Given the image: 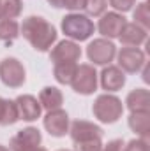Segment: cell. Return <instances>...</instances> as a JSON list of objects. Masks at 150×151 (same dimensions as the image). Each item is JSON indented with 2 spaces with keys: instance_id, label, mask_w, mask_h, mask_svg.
Segmentation results:
<instances>
[{
  "instance_id": "cell-1",
  "label": "cell",
  "mask_w": 150,
  "mask_h": 151,
  "mask_svg": "<svg viewBox=\"0 0 150 151\" xmlns=\"http://www.w3.org/2000/svg\"><path fill=\"white\" fill-rule=\"evenodd\" d=\"M21 34L36 51H48L51 44L57 40V30L44 18L30 16L21 25Z\"/></svg>"
},
{
  "instance_id": "cell-2",
  "label": "cell",
  "mask_w": 150,
  "mask_h": 151,
  "mask_svg": "<svg viewBox=\"0 0 150 151\" xmlns=\"http://www.w3.org/2000/svg\"><path fill=\"white\" fill-rule=\"evenodd\" d=\"M92 111L94 116L103 121V123H115L122 113H124V106H122V100L117 99L115 95H99L92 106Z\"/></svg>"
},
{
  "instance_id": "cell-3",
  "label": "cell",
  "mask_w": 150,
  "mask_h": 151,
  "mask_svg": "<svg viewBox=\"0 0 150 151\" xmlns=\"http://www.w3.org/2000/svg\"><path fill=\"white\" fill-rule=\"evenodd\" d=\"M62 30L74 40H87L94 34V23L83 14H69L62 19Z\"/></svg>"
},
{
  "instance_id": "cell-4",
  "label": "cell",
  "mask_w": 150,
  "mask_h": 151,
  "mask_svg": "<svg viewBox=\"0 0 150 151\" xmlns=\"http://www.w3.org/2000/svg\"><path fill=\"white\" fill-rule=\"evenodd\" d=\"M71 86L76 93L79 95H90L95 91L97 88V72L92 65L88 63H83V65H78L74 72V77L71 81Z\"/></svg>"
},
{
  "instance_id": "cell-5",
  "label": "cell",
  "mask_w": 150,
  "mask_h": 151,
  "mask_svg": "<svg viewBox=\"0 0 150 151\" xmlns=\"http://www.w3.org/2000/svg\"><path fill=\"white\" fill-rule=\"evenodd\" d=\"M0 79L9 88H20L25 83V67L16 58H5L0 63Z\"/></svg>"
},
{
  "instance_id": "cell-6",
  "label": "cell",
  "mask_w": 150,
  "mask_h": 151,
  "mask_svg": "<svg viewBox=\"0 0 150 151\" xmlns=\"http://www.w3.org/2000/svg\"><path fill=\"white\" fill-rule=\"evenodd\" d=\"M87 55H88L90 62H94L95 65H106L115 58L117 47L110 39H95L94 42L88 44Z\"/></svg>"
},
{
  "instance_id": "cell-7",
  "label": "cell",
  "mask_w": 150,
  "mask_h": 151,
  "mask_svg": "<svg viewBox=\"0 0 150 151\" xmlns=\"http://www.w3.org/2000/svg\"><path fill=\"white\" fill-rule=\"evenodd\" d=\"M145 63V53L138 47L133 46H125L120 49L118 53V69H122L124 72L134 74L138 72Z\"/></svg>"
},
{
  "instance_id": "cell-8",
  "label": "cell",
  "mask_w": 150,
  "mask_h": 151,
  "mask_svg": "<svg viewBox=\"0 0 150 151\" xmlns=\"http://www.w3.org/2000/svg\"><path fill=\"white\" fill-rule=\"evenodd\" d=\"M44 128L53 135V137H62L69 132V116L62 109L48 111L44 116Z\"/></svg>"
},
{
  "instance_id": "cell-9",
  "label": "cell",
  "mask_w": 150,
  "mask_h": 151,
  "mask_svg": "<svg viewBox=\"0 0 150 151\" xmlns=\"http://www.w3.org/2000/svg\"><path fill=\"white\" fill-rule=\"evenodd\" d=\"M71 139L74 142H83V141H92V139H101L103 137V130L101 127L85 121V119H76L71 125Z\"/></svg>"
},
{
  "instance_id": "cell-10",
  "label": "cell",
  "mask_w": 150,
  "mask_h": 151,
  "mask_svg": "<svg viewBox=\"0 0 150 151\" xmlns=\"http://www.w3.org/2000/svg\"><path fill=\"white\" fill-rule=\"evenodd\" d=\"M41 132L34 127L23 128L20 130L12 139H11V150L12 151H25V150H32L37 148L41 144Z\"/></svg>"
},
{
  "instance_id": "cell-11",
  "label": "cell",
  "mask_w": 150,
  "mask_h": 151,
  "mask_svg": "<svg viewBox=\"0 0 150 151\" xmlns=\"http://www.w3.org/2000/svg\"><path fill=\"white\" fill-rule=\"evenodd\" d=\"M79 56H81V49L73 40H62L51 51V62L53 63H60V62H74L76 63L79 60Z\"/></svg>"
},
{
  "instance_id": "cell-12",
  "label": "cell",
  "mask_w": 150,
  "mask_h": 151,
  "mask_svg": "<svg viewBox=\"0 0 150 151\" xmlns=\"http://www.w3.org/2000/svg\"><path fill=\"white\" fill-rule=\"evenodd\" d=\"M14 102H16V107H18V116L21 119L34 121V119H37L41 116L42 107H41V104H39V100L36 97H32V95H20Z\"/></svg>"
},
{
  "instance_id": "cell-13",
  "label": "cell",
  "mask_w": 150,
  "mask_h": 151,
  "mask_svg": "<svg viewBox=\"0 0 150 151\" xmlns=\"http://www.w3.org/2000/svg\"><path fill=\"white\" fill-rule=\"evenodd\" d=\"M125 18L118 12H106L101 19H99V32L108 39L118 37L120 30L124 28L125 25Z\"/></svg>"
},
{
  "instance_id": "cell-14",
  "label": "cell",
  "mask_w": 150,
  "mask_h": 151,
  "mask_svg": "<svg viewBox=\"0 0 150 151\" xmlns=\"http://www.w3.org/2000/svg\"><path fill=\"white\" fill-rule=\"evenodd\" d=\"M118 39L124 46H133V47H138L141 42L147 40V30L136 23H125L124 28L120 30Z\"/></svg>"
},
{
  "instance_id": "cell-15",
  "label": "cell",
  "mask_w": 150,
  "mask_h": 151,
  "mask_svg": "<svg viewBox=\"0 0 150 151\" xmlns=\"http://www.w3.org/2000/svg\"><path fill=\"white\" fill-rule=\"evenodd\" d=\"M125 84V74L122 69L108 65L103 72H101V86L108 91H117Z\"/></svg>"
},
{
  "instance_id": "cell-16",
  "label": "cell",
  "mask_w": 150,
  "mask_h": 151,
  "mask_svg": "<svg viewBox=\"0 0 150 151\" xmlns=\"http://www.w3.org/2000/svg\"><path fill=\"white\" fill-rule=\"evenodd\" d=\"M127 109L131 113H138V111H150V93L149 90L138 88L134 91H131L127 95Z\"/></svg>"
},
{
  "instance_id": "cell-17",
  "label": "cell",
  "mask_w": 150,
  "mask_h": 151,
  "mask_svg": "<svg viewBox=\"0 0 150 151\" xmlns=\"http://www.w3.org/2000/svg\"><path fill=\"white\" fill-rule=\"evenodd\" d=\"M39 104L41 107H44L46 111H55V109H60L62 104H64V95L60 90L53 88V86H48L41 91L39 95Z\"/></svg>"
},
{
  "instance_id": "cell-18",
  "label": "cell",
  "mask_w": 150,
  "mask_h": 151,
  "mask_svg": "<svg viewBox=\"0 0 150 151\" xmlns=\"http://www.w3.org/2000/svg\"><path fill=\"white\" fill-rule=\"evenodd\" d=\"M129 127L134 134H138L140 137L147 139L150 134V111H138V113H131L129 116Z\"/></svg>"
},
{
  "instance_id": "cell-19",
  "label": "cell",
  "mask_w": 150,
  "mask_h": 151,
  "mask_svg": "<svg viewBox=\"0 0 150 151\" xmlns=\"http://www.w3.org/2000/svg\"><path fill=\"white\" fill-rule=\"evenodd\" d=\"M18 119H20V116H18L16 102L0 97V125H2V127L12 125V123H16Z\"/></svg>"
},
{
  "instance_id": "cell-20",
  "label": "cell",
  "mask_w": 150,
  "mask_h": 151,
  "mask_svg": "<svg viewBox=\"0 0 150 151\" xmlns=\"http://www.w3.org/2000/svg\"><path fill=\"white\" fill-rule=\"evenodd\" d=\"M76 69H78V65H76L74 62H60V63H55V69H53L55 79L58 83H62V84H71Z\"/></svg>"
},
{
  "instance_id": "cell-21",
  "label": "cell",
  "mask_w": 150,
  "mask_h": 151,
  "mask_svg": "<svg viewBox=\"0 0 150 151\" xmlns=\"http://www.w3.org/2000/svg\"><path fill=\"white\" fill-rule=\"evenodd\" d=\"M21 12V0H0V19H14Z\"/></svg>"
},
{
  "instance_id": "cell-22",
  "label": "cell",
  "mask_w": 150,
  "mask_h": 151,
  "mask_svg": "<svg viewBox=\"0 0 150 151\" xmlns=\"http://www.w3.org/2000/svg\"><path fill=\"white\" fill-rule=\"evenodd\" d=\"M20 35V25L14 19H0V40H14Z\"/></svg>"
},
{
  "instance_id": "cell-23",
  "label": "cell",
  "mask_w": 150,
  "mask_h": 151,
  "mask_svg": "<svg viewBox=\"0 0 150 151\" xmlns=\"http://www.w3.org/2000/svg\"><path fill=\"white\" fill-rule=\"evenodd\" d=\"M134 23L136 25H140V27H143L145 30L150 27V11H149V4L147 2H143V4H140L138 7H136V11H134Z\"/></svg>"
},
{
  "instance_id": "cell-24",
  "label": "cell",
  "mask_w": 150,
  "mask_h": 151,
  "mask_svg": "<svg viewBox=\"0 0 150 151\" xmlns=\"http://www.w3.org/2000/svg\"><path fill=\"white\" fill-rule=\"evenodd\" d=\"M108 0H87L85 2V11L90 16H101L106 9Z\"/></svg>"
},
{
  "instance_id": "cell-25",
  "label": "cell",
  "mask_w": 150,
  "mask_h": 151,
  "mask_svg": "<svg viewBox=\"0 0 150 151\" xmlns=\"http://www.w3.org/2000/svg\"><path fill=\"white\" fill-rule=\"evenodd\" d=\"M74 151H101L103 142L101 139H92V141H83V142H74Z\"/></svg>"
},
{
  "instance_id": "cell-26",
  "label": "cell",
  "mask_w": 150,
  "mask_h": 151,
  "mask_svg": "<svg viewBox=\"0 0 150 151\" xmlns=\"http://www.w3.org/2000/svg\"><path fill=\"white\" fill-rule=\"evenodd\" d=\"M122 151H150L149 141L143 139V137H141V139H133Z\"/></svg>"
},
{
  "instance_id": "cell-27",
  "label": "cell",
  "mask_w": 150,
  "mask_h": 151,
  "mask_svg": "<svg viewBox=\"0 0 150 151\" xmlns=\"http://www.w3.org/2000/svg\"><path fill=\"white\" fill-rule=\"evenodd\" d=\"M134 2H136V0H110V4H111L113 7H115L117 11H122V12L131 11L133 5H134Z\"/></svg>"
},
{
  "instance_id": "cell-28",
  "label": "cell",
  "mask_w": 150,
  "mask_h": 151,
  "mask_svg": "<svg viewBox=\"0 0 150 151\" xmlns=\"http://www.w3.org/2000/svg\"><path fill=\"white\" fill-rule=\"evenodd\" d=\"M85 2L87 0H64V7L71 11H79V9H85Z\"/></svg>"
},
{
  "instance_id": "cell-29",
  "label": "cell",
  "mask_w": 150,
  "mask_h": 151,
  "mask_svg": "<svg viewBox=\"0 0 150 151\" xmlns=\"http://www.w3.org/2000/svg\"><path fill=\"white\" fill-rule=\"evenodd\" d=\"M122 141H111L108 142V146H104L101 151H122Z\"/></svg>"
},
{
  "instance_id": "cell-30",
  "label": "cell",
  "mask_w": 150,
  "mask_h": 151,
  "mask_svg": "<svg viewBox=\"0 0 150 151\" xmlns=\"http://www.w3.org/2000/svg\"><path fill=\"white\" fill-rule=\"evenodd\" d=\"M48 2L53 7H64V0H48Z\"/></svg>"
},
{
  "instance_id": "cell-31",
  "label": "cell",
  "mask_w": 150,
  "mask_h": 151,
  "mask_svg": "<svg viewBox=\"0 0 150 151\" xmlns=\"http://www.w3.org/2000/svg\"><path fill=\"white\" fill-rule=\"evenodd\" d=\"M145 65V70H143V81L145 83H149L150 81V77H149V67H147V63H143Z\"/></svg>"
},
{
  "instance_id": "cell-32",
  "label": "cell",
  "mask_w": 150,
  "mask_h": 151,
  "mask_svg": "<svg viewBox=\"0 0 150 151\" xmlns=\"http://www.w3.org/2000/svg\"><path fill=\"white\" fill-rule=\"evenodd\" d=\"M25 151H46L44 148H41V146H37V148H32V150H25Z\"/></svg>"
},
{
  "instance_id": "cell-33",
  "label": "cell",
  "mask_w": 150,
  "mask_h": 151,
  "mask_svg": "<svg viewBox=\"0 0 150 151\" xmlns=\"http://www.w3.org/2000/svg\"><path fill=\"white\" fill-rule=\"evenodd\" d=\"M0 151H9V150H7L5 146H0Z\"/></svg>"
},
{
  "instance_id": "cell-34",
  "label": "cell",
  "mask_w": 150,
  "mask_h": 151,
  "mask_svg": "<svg viewBox=\"0 0 150 151\" xmlns=\"http://www.w3.org/2000/svg\"><path fill=\"white\" fill-rule=\"evenodd\" d=\"M60 151H67V150H60Z\"/></svg>"
}]
</instances>
